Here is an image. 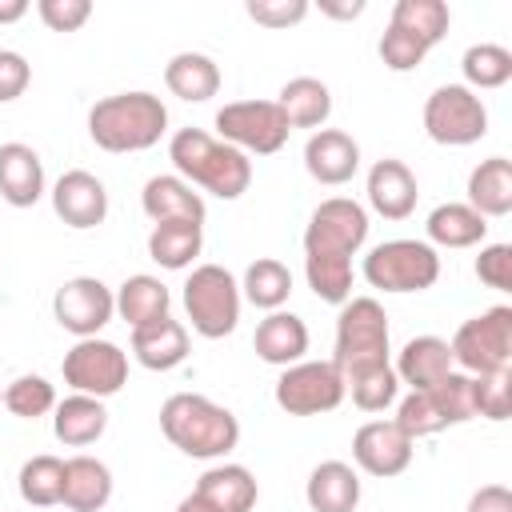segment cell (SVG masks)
I'll return each instance as SVG.
<instances>
[{
	"label": "cell",
	"mask_w": 512,
	"mask_h": 512,
	"mask_svg": "<svg viewBox=\"0 0 512 512\" xmlns=\"http://www.w3.org/2000/svg\"><path fill=\"white\" fill-rule=\"evenodd\" d=\"M168 160H172L180 180H188L192 188H204V192H212L220 200H240L248 192V184H252V160L240 148L208 136L204 128L172 132Z\"/></svg>",
	"instance_id": "6da1fadb"
},
{
	"label": "cell",
	"mask_w": 512,
	"mask_h": 512,
	"mask_svg": "<svg viewBox=\"0 0 512 512\" xmlns=\"http://www.w3.org/2000/svg\"><path fill=\"white\" fill-rule=\"evenodd\" d=\"M160 432L168 436L172 448L196 460H224L240 444V420L224 404L200 392L168 396L160 404Z\"/></svg>",
	"instance_id": "7a4b0ae2"
},
{
	"label": "cell",
	"mask_w": 512,
	"mask_h": 512,
	"mask_svg": "<svg viewBox=\"0 0 512 512\" xmlns=\"http://www.w3.org/2000/svg\"><path fill=\"white\" fill-rule=\"evenodd\" d=\"M168 132V108L160 96L136 88L104 96L88 108V136L104 152H144Z\"/></svg>",
	"instance_id": "3957f363"
},
{
	"label": "cell",
	"mask_w": 512,
	"mask_h": 512,
	"mask_svg": "<svg viewBox=\"0 0 512 512\" xmlns=\"http://www.w3.org/2000/svg\"><path fill=\"white\" fill-rule=\"evenodd\" d=\"M388 352H392V336H388L384 304L376 296L344 300L336 316V348H332V364L340 368V376L388 364Z\"/></svg>",
	"instance_id": "277c9868"
},
{
	"label": "cell",
	"mask_w": 512,
	"mask_h": 512,
	"mask_svg": "<svg viewBox=\"0 0 512 512\" xmlns=\"http://www.w3.org/2000/svg\"><path fill=\"white\" fill-rule=\"evenodd\" d=\"M184 312L192 320V332L204 340H220L240 324V284L220 264H196L184 280Z\"/></svg>",
	"instance_id": "5b68a950"
},
{
	"label": "cell",
	"mask_w": 512,
	"mask_h": 512,
	"mask_svg": "<svg viewBox=\"0 0 512 512\" xmlns=\"http://www.w3.org/2000/svg\"><path fill=\"white\" fill-rule=\"evenodd\" d=\"M364 280L380 292H424L440 280V256L428 240H384L364 256Z\"/></svg>",
	"instance_id": "8992f818"
},
{
	"label": "cell",
	"mask_w": 512,
	"mask_h": 512,
	"mask_svg": "<svg viewBox=\"0 0 512 512\" xmlns=\"http://www.w3.org/2000/svg\"><path fill=\"white\" fill-rule=\"evenodd\" d=\"M448 348H452V364L468 376L512 368V308L496 304L484 308L480 316H468L448 340Z\"/></svg>",
	"instance_id": "52a82bcc"
},
{
	"label": "cell",
	"mask_w": 512,
	"mask_h": 512,
	"mask_svg": "<svg viewBox=\"0 0 512 512\" xmlns=\"http://www.w3.org/2000/svg\"><path fill=\"white\" fill-rule=\"evenodd\" d=\"M424 132L436 144L464 148L488 136V108L484 100L464 84H440L424 100Z\"/></svg>",
	"instance_id": "ba28073f"
},
{
	"label": "cell",
	"mask_w": 512,
	"mask_h": 512,
	"mask_svg": "<svg viewBox=\"0 0 512 512\" xmlns=\"http://www.w3.org/2000/svg\"><path fill=\"white\" fill-rule=\"evenodd\" d=\"M216 140L240 148L244 156H272L288 144V120L276 100H232L216 112Z\"/></svg>",
	"instance_id": "9c48e42d"
},
{
	"label": "cell",
	"mask_w": 512,
	"mask_h": 512,
	"mask_svg": "<svg viewBox=\"0 0 512 512\" xmlns=\"http://www.w3.org/2000/svg\"><path fill=\"white\" fill-rule=\"evenodd\" d=\"M368 240V212L352 196H328L312 208L304 228V256L352 260Z\"/></svg>",
	"instance_id": "30bf717a"
},
{
	"label": "cell",
	"mask_w": 512,
	"mask_h": 512,
	"mask_svg": "<svg viewBox=\"0 0 512 512\" xmlns=\"http://www.w3.org/2000/svg\"><path fill=\"white\" fill-rule=\"evenodd\" d=\"M60 372L72 392L108 400L128 384V352L104 336H84L64 352Z\"/></svg>",
	"instance_id": "8fae6325"
},
{
	"label": "cell",
	"mask_w": 512,
	"mask_h": 512,
	"mask_svg": "<svg viewBox=\"0 0 512 512\" xmlns=\"http://www.w3.org/2000/svg\"><path fill=\"white\" fill-rule=\"evenodd\" d=\"M272 396L288 416H320V412L340 408V400L348 392H344V376L332 360H300L276 376Z\"/></svg>",
	"instance_id": "7c38bea8"
},
{
	"label": "cell",
	"mask_w": 512,
	"mask_h": 512,
	"mask_svg": "<svg viewBox=\"0 0 512 512\" xmlns=\"http://www.w3.org/2000/svg\"><path fill=\"white\" fill-rule=\"evenodd\" d=\"M52 316L64 332H72L76 340L84 336H100V328L116 316V292L96 280V276H72L56 288L52 296Z\"/></svg>",
	"instance_id": "4fadbf2b"
},
{
	"label": "cell",
	"mask_w": 512,
	"mask_h": 512,
	"mask_svg": "<svg viewBox=\"0 0 512 512\" xmlns=\"http://www.w3.org/2000/svg\"><path fill=\"white\" fill-rule=\"evenodd\" d=\"M352 460L368 476H400L412 464V440L396 428V420H368L352 436Z\"/></svg>",
	"instance_id": "5bb4252c"
},
{
	"label": "cell",
	"mask_w": 512,
	"mask_h": 512,
	"mask_svg": "<svg viewBox=\"0 0 512 512\" xmlns=\"http://www.w3.org/2000/svg\"><path fill=\"white\" fill-rule=\"evenodd\" d=\"M52 212H56L68 228H76V232L96 228V224H104V216H108V188L100 184V176H92V172H84V168H68V172L52 184Z\"/></svg>",
	"instance_id": "9a60e30c"
},
{
	"label": "cell",
	"mask_w": 512,
	"mask_h": 512,
	"mask_svg": "<svg viewBox=\"0 0 512 512\" xmlns=\"http://www.w3.org/2000/svg\"><path fill=\"white\" fill-rule=\"evenodd\" d=\"M304 168L316 184H348L360 172V144L340 128H316L304 144Z\"/></svg>",
	"instance_id": "2e32d148"
},
{
	"label": "cell",
	"mask_w": 512,
	"mask_h": 512,
	"mask_svg": "<svg viewBox=\"0 0 512 512\" xmlns=\"http://www.w3.org/2000/svg\"><path fill=\"white\" fill-rule=\"evenodd\" d=\"M364 192H368L372 212L384 216V220H408L416 212V196H420L416 172L404 160H392V156H384V160H376L368 168Z\"/></svg>",
	"instance_id": "e0dca14e"
},
{
	"label": "cell",
	"mask_w": 512,
	"mask_h": 512,
	"mask_svg": "<svg viewBox=\"0 0 512 512\" xmlns=\"http://www.w3.org/2000/svg\"><path fill=\"white\" fill-rule=\"evenodd\" d=\"M132 356L148 372H172L188 360V328L172 316L140 324V328H132Z\"/></svg>",
	"instance_id": "ac0fdd59"
},
{
	"label": "cell",
	"mask_w": 512,
	"mask_h": 512,
	"mask_svg": "<svg viewBox=\"0 0 512 512\" xmlns=\"http://www.w3.org/2000/svg\"><path fill=\"white\" fill-rule=\"evenodd\" d=\"M252 348L264 364H276V368H288V364H300L304 352H308V324L296 316V312H268L260 324H256V336H252Z\"/></svg>",
	"instance_id": "d6986e66"
},
{
	"label": "cell",
	"mask_w": 512,
	"mask_h": 512,
	"mask_svg": "<svg viewBox=\"0 0 512 512\" xmlns=\"http://www.w3.org/2000/svg\"><path fill=\"white\" fill-rule=\"evenodd\" d=\"M0 196L12 208H32L44 196V164L32 144H0Z\"/></svg>",
	"instance_id": "ffe728a7"
},
{
	"label": "cell",
	"mask_w": 512,
	"mask_h": 512,
	"mask_svg": "<svg viewBox=\"0 0 512 512\" xmlns=\"http://www.w3.org/2000/svg\"><path fill=\"white\" fill-rule=\"evenodd\" d=\"M204 504H212L216 512H252L260 500V484L244 464H212L204 468V476L192 488Z\"/></svg>",
	"instance_id": "44dd1931"
},
{
	"label": "cell",
	"mask_w": 512,
	"mask_h": 512,
	"mask_svg": "<svg viewBox=\"0 0 512 512\" xmlns=\"http://www.w3.org/2000/svg\"><path fill=\"white\" fill-rule=\"evenodd\" d=\"M140 208L152 224H168V220H192V224H204V196L192 192L188 180L180 176H152L140 192Z\"/></svg>",
	"instance_id": "7402d4cb"
},
{
	"label": "cell",
	"mask_w": 512,
	"mask_h": 512,
	"mask_svg": "<svg viewBox=\"0 0 512 512\" xmlns=\"http://www.w3.org/2000/svg\"><path fill=\"white\" fill-rule=\"evenodd\" d=\"M104 428H108V408H104V400H96V396L72 392V396H64V400H56V408H52V432H56V440L68 444V448H88V444H96V440L104 436Z\"/></svg>",
	"instance_id": "603a6c76"
},
{
	"label": "cell",
	"mask_w": 512,
	"mask_h": 512,
	"mask_svg": "<svg viewBox=\"0 0 512 512\" xmlns=\"http://www.w3.org/2000/svg\"><path fill=\"white\" fill-rule=\"evenodd\" d=\"M112 500V468L96 456H68L64 460V496L60 504L72 512H100Z\"/></svg>",
	"instance_id": "cb8c5ba5"
},
{
	"label": "cell",
	"mask_w": 512,
	"mask_h": 512,
	"mask_svg": "<svg viewBox=\"0 0 512 512\" xmlns=\"http://www.w3.org/2000/svg\"><path fill=\"white\" fill-rule=\"evenodd\" d=\"M304 500L312 512H356L360 504V476L344 460H324L308 472Z\"/></svg>",
	"instance_id": "d4e9b609"
},
{
	"label": "cell",
	"mask_w": 512,
	"mask_h": 512,
	"mask_svg": "<svg viewBox=\"0 0 512 512\" xmlns=\"http://www.w3.org/2000/svg\"><path fill=\"white\" fill-rule=\"evenodd\" d=\"M456 364H452V348L444 336H412L400 352H396V380L408 384V388H432L440 376H448Z\"/></svg>",
	"instance_id": "484cf974"
},
{
	"label": "cell",
	"mask_w": 512,
	"mask_h": 512,
	"mask_svg": "<svg viewBox=\"0 0 512 512\" xmlns=\"http://www.w3.org/2000/svg\"><path fill=\"white\" fill-rule=\"evenodd\" d=\"M472 212L484 220L508 216L512 212V160L508 156H488L468 172V200Z\"/></svg>",
	"instance_id": "4316f807"
},
{
	"label": "cell",
	"mask_w": 512,
	"mask_h": 512,
	"mask_svg": "<svg viewBox=\"0 0 512 512\" xmlns=\"http://www.w3.org/2000/svg\"><path fill=\"white\" fill-rule=\"evenodd\" d=\"M424 232H428V244L436 248H472V244H484L488 236V220L480 212H472L464 200H448V204H436L424 220Z\"/></svg>",
	"instance_id": "83f0119b"
},
{
	"label": "cell",
	"mask_w": 512,
	"mask_h": 512,
	"mask_svg": "<svg viewBox=\"0 0 512 512\" xmlns=\"http://www.w3.org/2000/svg\"><path fill=\"white\" fill-rule=\"evenodd\" d=\"M164 84L172 96H180L188 104H204L220 92V64L204 52H176L164 64Z\"/></svg>",
	"instance_id": "f1b7e54d"
},
{
	"label": "cell",
	"mask_w": 512,
	"mask_h": 512,
	"mask_svg": "<svg viewBox=\"0 0 512 512\" xmlns=\"http://www.w3.org/2000/svg\"><path fill=\"white\" fill-rule=\"evenodd\" d=\"M276 108L284 112L288 128H324V120L332 116V92L316 76H292L280 88Z\"/></svg>",
	"instance_id": "f546056e"
},
{
	"label": "cell",
	"mask_w": 512,
	"mask_h": 512,
	"mask_svg": "<svg viewBox=\"0 0 512 512\" xmlns=\"http://www.w3.org/2000/svg\"><path fill=\"white\" fill-rule=\"evenodd\" d=\"M168 304H172L168 284L160 276H148V272H136L116 288V316L128 328H140V324L168 316Z\"/></svg>",
	"instance_id": "4dcf8cb0"
},
{
	"label": "cell",
	"mask_w": 512,
	"mask_h": 512,
	"mask_svg": "<svg viewBox=\"0 0 512 512\" xmlns=\"http://www.w3.org/2000/svg\"><path fill=\"white\" fill-rule=\"evenodd\" d=\"M200 248H204V224H192V220L152 224V232H148V256L160 268H172V272L192 268Z\"/></svg>",
	"instance_id": "1f68e13d"
},
{
	"label": "cell",
	"mask_w": 512,
	"mask_h": 512,
	"mask_svg": "<svg viewBox=\"0 0 512 512\" xmlns=\"http://www.w3.org/2000/svg\"><path fill=\"white\" fill-rule=\"evenodd\" d=\"M240 296L264 312H276L284 308V300L292 296V272L284 260L276 256H260L244 268V280H240Z\"/></svg>",
	"instance_id": "d6a6232c"
},
{
	"label": "cell",
	"mask_w": 512,
	"mask_h": 512,
	"mask_svg": "<svg viewBox=\"0 0 512 512\" xmlns=\"http://www.w3.org/2000/svg\"><path fill=\"white\" fill-rule=\"evenodd\" d=\"M392 28L416 36L424 48H436L444 36H448V24H452V12L444 0H396L392 4Z\"/></svg>",
	"instance_id": "836d02e7"
},
{
	"label": "cell",
	"mask_w": 512,
	"mask_h": 512,
	"mask_svg": "<svg viewBox=\"0 0 512 512\" xmlns=\"http://www.w3.org/2000/svg\"><path fill=\"white\" fill-rule=\"evenodd\" d=\"M16 488H20V500L24 504H36V508H52L60 504L64 496V460L60 456H32L20 464V476H16Z\"/></svg>",
	"instance_id": "e575fe53"
},
{
	"label": "cell",
	"mask_w": 512,
	"mask_h": 512,
	"mask_svg": "<svg viewBox=\"0 0 512 512\" xmlns=\"http://www.w3.org/2000/svg\"><path fill=\"white\" fill-rule=\"evenodd\" d=\"M460 72H464V88H504L512 80V52L504 44H472L460 56Z\"/></svg>",
	"instance_id": "d590c367"
},
{
	"label": "cell",
	"mask_w": 512,
	"mask_h": 512,
	"mask_svg": "<svg viewBox=\"0 0 512 512\" xmlns=\"http://www.w3.org/2000/svg\"><path fill=\"white\" fill-rule=\"evenodd\" d=\"M344 392H352V404L360 412H384L400 396V380H396L392 364H376V368H360V372L344 376Z\"/></svg>",
	"instance_id": "8d00e7d4"
},
{
	"label": "cell",
	"mask_w": 512,
	"mask_h": 512,
	"mask_svg": "<svg viewBox=\"0 0 512 512\" xmlns=\"http://www.w3.org/2000/svg\"><path fill=\"white\" fill-rule=\"evenodd\" d=\"M304 276H308V288L316 292V300H324V304L352 300V260L304 256Z\"/></svg>",
	"instance_id": "74e56055"
},
{
	"label": "cell",
	"mask_w": 512,
	"mask_h": 512,
	"mask_svg": "<svg viewBox=\"0 0 512 512\" xmlns=\"http://www.w3.org/2000/svg\"><path fill=\"white\" fill-rule=\"evenodd\" d=\"M396 428L416 444L420 436H436V432H444L448 428V420H444V412H440V404L432 400V392L428 388H412L400 404H396Z\"/></svg>",
	"instance_id": "f35d334b"
},
{
	"label": "cell",
	"mask_w": 512,
	"mask_h": 512,
	"mask_svg": "<svg viewBox=\"0 0 512 512\" xmlns=\"http://www.w3.org/2000/svg\"><path fill=\"white\" fill-rule=\"evenodd\" d=\"M428 392H432V400L440 404L448 428H452V424H468V420H476V388H472V376H468V372L452 368V372L440 376Z\"/></svg>",
	"instance_id": "ab89813d"
},
{
	"label": "cell",
	"mask_w": 512,
	"mask_h": 512,
	"mask_svg": "<svg viewBox=\"0 0 512 512\" xmlns=\"http://www.w3.org/2000/svg\"><path fill=\"white\" fill-rule=\"evenodd\" d=\"M4 408L20 420H40L56 408V388L44 376H16L4 388Z\"/></svg>",
	"instance_id": "60d3db41"
},
{
	"label": "cell",
	"mask_w": 512,
	"mask_h": 512,
	"mask_svg": "<svg viewBox=\"0 0 512 512\" xmlns=\"http://www.w3.org/2000/svg\"><path fill=\"white\" fill-rule=\"evenodd\" d=\"M472 388H476V416H484V420L512 416V368L472 376Z\"/></svg>",
	"instance_id": "b9f144b4"
},
{
	"label": "cell",
	"mask_w": 512,
	"mask_h": 512,
	"mask_svg": "<svg viewBox=\"0 0 512 512\" xmlns=\"http://www.w3.org/2000/svg\"><path fill=\"white\" fill-rule=\"evenodd\" d=\"M432 48H424L416 36H408V32H400V28H384V36H380V60H384V68H392V72H412V68H420L424 64V56H428Z\"/></svg>",
	"instance_id": "7bdbcfd3"
},
{
	"label": "cell",
	"mask_w": 512,
	"mask_h": 512,
	"mask_svg": "<svg viewBox=\"0 0 512 512\" xmlns=\"http://www.w3.org/2000/svg\"><path fill=\"white\" fill-rule=\"evenodd\" d=\"M476 280L496 292H512V244H484L476 256Z\"/></svg>",
	"instance_id": "ee69618b"
},
{
	"label": "cell",
	"mask_w": 512,
	"mask_h": 512,
	"mask_svg": "<svg viewBox=\"0 0 512 512\" xmlns=\"http://www.w3.org/2000/svg\"><path fill=\"white\" fill-rule=\"evenodd\" d=\"M244 12L264 28H292L308 16V0H248Z\"/></svg>",
	"instance_id": "f6af8a7d"
},
{
	"label": "cell",
	"mask_w": 512,
	"mask_h": 512,
	"mask_svg": "<svg viewBox=\"0 0 512 512\" xmlns=\"http://www.w3.org/2000/svg\"><path fill=\"white\" fill-rule=\"evenodd\" d=\"M36 12H40V20H44L52 32H76V28L88 24L92 0H40Z\"/></svg>",
	"instance_id": "bcb514c9"
},
{
	"label": "cell",
	"mask_w": 512,
	"mask_h": 512,
	"mask_svg": "<svg viewBox=\"0 0 512 512\" xmlns=\"http://www.w3.org/2000/svg\"><path fill=\"white\" fill-rule=\"evenodd\" d=\"M28 84H32V64L20 52L0 48V104L20 100L28 92Z\"/></svg>",
	"instance_id": "7dc6e473"
},
{
	"label": "cell",
	"mask_w": 512,
	"mask_h": 512,
	"mask_svg": "<svg viewBox=\"0 0 512 512\" xmlns=\"http://www.w3.org/2000/svg\"><path fill=\"white\" fill-rule=\"evenodd\" d=\"M468 512H512V492L504 484H484L468 496Z\"/></svg>",
	"instance_id": "c3c4849f"
},
{
	"label": "cell",
	"mask_w": 512,
	"mask_h": 512,
	"mask_svg": "<svg viewBox=\"0 0 512 512\" xmlns=\"http://www.w3.org/2000/svg\"><path fill=\"white\" fill-rule=\"evenodd\" d=\"M320 12L332 20H356L364 16V0H320Z\"/></svg>",
	"instance_id": "681fc988"
},
{
	"label": "cell",
	"mask_w": 512,
	"mask_h": 512,
	"mask_svg": "<svg viewBox=\"0 0 512 512\" xmlns=\"http://www.w3.org/2000/svg\"><path fill=\"white\" fill-rule=\"evenodd\" d=\"M28 12V0H0V24H16Z\"/></svg>",
	"instance_id": "f907efd6"
},
{
	"label": "cell",
	"mask_w": 512,
	"mask_h": 512,
	"mask_svg": "<svg viewBox=\"0 0 512 512\" xmlns=\"http://www.w3.org/2000/svg\"><path fill=\"white\" fill-rule=\"evenodd\" d=\"M176 512H216V508H212V504H204L196 492H188V496L176 504Z\"/></svg>",
	"instance_id": "816d5d0a"
},
{
	"label": "cell",
	"mask_w": 512,
	"mask_h": 512,
	"mask_svg": "<svg viewBox=\"0 0 512 512\" xmlns=\"http://www.w3.org/2000/svg\"><path fill=\"white\" fill-rule=\"evenodd\" d=\"M0 404H4V392H0Z\"/></svg>",
	"instance_id": "f5cc1de1"
}]
</instances>
